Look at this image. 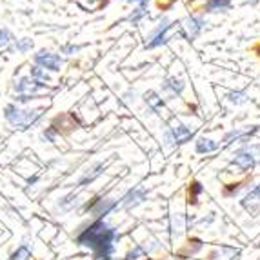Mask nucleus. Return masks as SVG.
<instances>
[{"instance_id": "1", "label": "nucleus", "mask_w": 260, "mask_h": 260, "mask_svg": "<svg viewBox=\"0 0 260 260\" xmlns=\"http://www.w3.org/2000/svg\"><path fill=\"white\" fill-rule=\"evenodd\" d=\"M115 237H117L115 230L109 228L108 224H104L102 220H99L93 225H89L84 233H80L78 242L82 244V246L91 247L99 256H108L113 249V240H115Z\"/></svg>"}, {"instance_id": "2", "label": "nucleus", "mask_w": 260, "mask_h": 260, "mask_svg": "<svg viewBox=\"0 0 260 260\" xmlns=\"http://www.w3.org/2000/svg\"><path fill=\"white\" fill-rule=\"evenodd\" d=\"M44 117V109L40 108H22L17 104H8L4 108V118L15 129H29L39 124Z\"/></svg>"}, {"instance_id": "3", "label": "nucleus", "mask_w": 260, "mask_h": 260, "mask_svg": "<svg viewBox=\"0 0 260 260\" xmlns=\"http://www.w3.org/2000/svg\"><path fill=\"white\" fill-rule=\"evenodd\" d=\"M13 89H15V93H17V102L26 104L29 100L37 99V95L46 91V89H48V84H42L31 77H18L13 84Z\"/></svg>"}, {"instance_id": "4", "label": "nucleus", "mask_w": 260, "mask_h": 260, "mask_svg": "<svg viewBox=\"0 0 260 260\" xmlns=\"http://www.w3.org/2000/svg\"><path fill=\"white\" fill-rule=\"evenodd\" d=\"M256 162H260V146H246L235 153L233 164L242 171H251Z\"/></svg>"}, {"instance_id": "5", "label": "nucleus", "mask_w": 260, "mask_h": 260, "mask_svg": "<svg viewBox=\"0 0 260 260\" xmlns=\"http://www.w3.org/2000/svg\"><path fill=\"white\" fill-rule=\"evenodd\" d=\"M193 133H195V131L191 129L189 126L177 122V124H173V126H169L168 129H166L164 142H166V146H168V148H171V146H175V144L187 142V140L193 137Z\"/></svg>"}, {"instance_id": "6", "label": "nucleus", "mask_w": 260, "mask_h": 260, "mask_svg": "<svg viewBox=\"0 0 260 260\" xmlns=\"http://www.w3.org/2000/svg\"><path fill=\"white\" fill-rule=\"evenodd\" d=\"M33 62H35V66L42 68V70L53 71V73L60 71L62 66H64V58H62L60 55H56V53H51V51H46V49L37 51L35 55H33Z\"/></svg>"}, {"instance_id": "7", "label": "nucleus", "mask_w": 260, "mask_h": 260, "mask_svg": "<svg viewBox=\"0 0 260 260\" xmlns=\"http://www.w3.org/2000/svg\"><path fill=\"white\" fill-rule=\"evenodd\" d=\"M171 26H173V24H171L168 18H164V20L156 26V29L151 31V35H149L148 42H146V48L153 49V48H158V46L168 42V33H169V29H171Z\"/></svg>"}, {"instance_id": "8", "label": "nucleus", "mask_w": 260, "mask_h": 260, "mask_svg": "<svg viewBox=\"0 0 260 260\" xmlns=\"http://www.w3.org/2000/svg\"><path fill=\"white\" fill-rule=\"evenodd\" d=\"M102 171H104V164H102V162H96V164H93L91 168H87L86 171H84L82 177L78 178V184H80V186H86V184L93 182L96 177L102 175Z\"/></svg>"}, {"instance_id": "9", "label": "nucleus", "mask_w": 260, "mask_h": 260, "mask_svg": "<svg viewBox=\"0 0 260 260\" xmlns=\"http://www.w3.org/2000/svg\"><path fill=\"white\" fill-rule=\"evenodd\" d=\"M162 89H164L166 93H169V95H182L184 82L177 77H169V78H166L164 84H162Z\"/></svg>"}, {"instance_id": "10", "label": "nucleus", "mask_w": 260, "mask_h": 260, "mask_svg": "<svg viewBox=\"0 0 260 260\" xmlns=\"http://www.w3.org/2000/svg\"><path fill=\"white\" fill-rule=\"evenodd\" d=\"M256 204H260V184L253 187L242 200V206L249 211H256Z\"/></svg>"}, {"instance_id": "11", "label": "nucleus", "mask_w": 260, "mask_h": 260, "mask_svg": "<svg viewBox=\"0 0 260 260\" xmlns=\"http://www.w3.org/2000/svg\"><path fill=\"white\" fill-rule=\"evenodd\" d=\"M195 149H197V153H200V155H204V153H213V151H217L218 149V144L215 142V140H211V139H199L195 142Z\"/></svg>"}, {"instance_id": "12", "label": "nucleus", "mask_w": 260, "mask_h": 260, "mask_svg": "<svg viewBox=\"0 0 260 260\" xmlns=\"http://www.w3.org/2000/svg\"><path fill=\"white\" fill-rule=\"evenodd\" d=\"M206 26V22L202 17H189L186 20V29L189 31V35L191 37H197L200 33V31L204 29Z\"/></svg>"}, {"instance_id": "13", "label": "nucleus", "mask_w": 260, "mask_h": 260, "mask_svg": "<svg viewBox=\"0 0 260 260\" xmlns=\"http://www.w3.org/2000/svg\"><path fill=\"white\" fill-rule=\"evenodd\" d=\"M231 6V0H208L206 2V11L217 13V11H225Z\"/></svg>"}, {"instance_id": "14", "label": "nucleus", "mask_w": 260, "mask_h": 260, "mask_svg": "<svg viewBox=\"0 0 260 260\" xmlns=\"http://www.w3.org/2000/svg\"><path fill=\"white\" fill-rule=\"evenodd\" d=\"M29 77L35 78V80H39V82H42V84H46V82L51 80V77H49L48 71L42 70V68H39V66H35V64L29 68Z\"/></svg>"}, {"instance_id": "15", "label": "nucleus", "mask_w": 260, "mask_h": 260, "mask_svg": "<svg viewBox=\"0 0 260 260\" xmlns=\"http://www.w3.org/2000/svg\"><path fill=\"white\" fill-rule=\"evenodd\" d=\"M146 104H148L153 111H160V109L164 108V100L156 95L155 91H148L146 93Z\"/></svg>"}, {"instance_id": "16", "label": "nucleus", "mask_w": 260, "mask_h": 260, "mask_svg": "<svg viewBox=\"0 0 260 260\" xmlns=\"http://www.w3.org/2000/svg\"><path fill=\"white\" fill-rule=\"evenodd\" d=\"M142 199H144V191L142 189H131L129 193L124 197V206H126V208L137 206Z\"/></svg>"}, {"instance_id": "17", "label": "nucleus", "mask_w": 260, "mask_h": 260, "mask_svg": "<svg viewBox=\"0 0 260 260\" xmlns=\"http://www.w3.org/2000/svg\"><path fill=\"white\" fill-rule=\"evenodd\" d=\"M13 46V35L8 27H0V51L4 49H9Z\"/></svg>"}, {"instance_id": "18", "label": "nucleus", "mask_w": 260, "mask_h": 260, "mask_svg": "<svg viewBox=\"0 0 260 260\" xmlns=\"http://www.w3.org/2000/svg\"><path fill=\"white\" fill-rule=\"evenodd\" d=\"M13 49H17L18 53H27L33 49V40L31 39H18L13 40Z\"/></svg>"}, {"instance_id": "19", "label": "nucleus", "mask_w": 260, "mask_h": 260, "mask_svg": "<svg viewBox=\"0 0 260 260\" xmlns=\"http://www.w3.org/2000/svg\"><path fill=\"white\" fill-rule=\"evenodd\" d=\"M146 9H148V4H139V8L135 9L133 13H131V17H129V20L133 22V24H137V22L140 20V18L144 17V15L148 13V11H146Z\"/></svg>"}, {"instance_id": "20", "label": "nucleus", "mask_w": 260, "mask_h": 260, "mask_svg": "<svg viewBox=\"0 0 260 260\" xmlns=\"http://www.w3.org/2000/svg\"><path fill=\"white\" fill-rule=\"evenodd\" d=\"M228 100H230L231 104H244L246 102V93H242V91H235V93H230L228 95Z\"/></svg>"}, {"instance_id": "21", "label": "nucleus", "mask_w": 260, "mask_h": 260, "mask_svg": "<svg viewBox=\"0 0 260 260\" xmlns=\"http://www.w3.org/2000/svg\"><path fill=\"white\" fill-rule=\"evenodd\" d=\"M56 135H58V129H56L55 126H51V127H48V129H46V131L42 133V139H44V140H48V142H55Z\"/></svg>"}, {"instance_id": "22", "label": "nucleus", "mask_w": 260, "mask_h": 260, "mask_svg": "<svg viewBox=\"0 0 260 260\" xmlns=\"http://www.w3.org/2000/svg\"><path fill=\"white\" fill-rule=\"evenodd\" d=\"M29 258V249L26 246L18 247L17 251L13 253V260H27Z\"/></svg>"}, {"instance_id": "23", "label": "nucleus", "mask_w": 260, "mask_h": 260, "mask_svg": "<svg viewBox=\"0 0 260 260\" xmlns=\"http://www.w3.org/2000/svg\"><path fill=\"white\" fill-rule=\"evenodd\" d=\"M78 46H73V44H66V46H62V53L64 55H75V53L78 51Z\"/></svg>"}, {"instance_id": "24", "label": "nucleus", "mask_w": 260, "mask_h": 260, "mask_svg": "<svg viewBox=\"0 0 260 260\" xmlns=\"http://www.w3.org/2000/svg\"><path fill=\"white\" fill-rule=\"evenodd\" d=\"M142 247H137V249H135V251H131L129 253V255H127V258H129V260H133V258H137V256H139V255H142Z\"/></svg>"}, {"instance_id": "25", "label": "nucleus", "mask_w": 260, "mask_h": 260, "mask_svg": "<svg viewBox=\"0 0 260 260\" xmlns=\"http://www.w3.org/2000/svg\"><path fill=\"white\" fill-rule=\"evenodd\" d=\"M127 2H137V4H148V0H127Z\"/></svg>"}, {"instance_id": "26", "label": "nucleus", "mask_w": 260, "mask_h": 260, "mask_svg": "<svg viewBox=\"0 0 260 260\" xmlns=\"http://www.w3.org/2000/svg\"><path fill=\"white\" fill-rule=\"evenodd\" d=\"M87 2H89V4H95V2H96V0H87Z\"/></svg>"}]
</instances>
